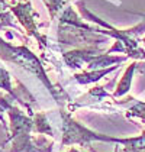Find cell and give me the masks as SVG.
Wrapping results in <instances>:
<instances>
[{
    "label": "cell",
    "instance_id": "cell-1",
    "mask_svg": "<svg viewBox=\"0 0 145 152\" xmlns=\"http://www.w3.org/2000/svg\"><path fill=\"white\" fill-rule=\"evenodd\" d=\"M6 113L10 119V135L6 138L3 145L12 142L9 152H52L54 142L47 140L44 136H31V132H34L32 116H26L19 107L12 103L9 104Z\"/></svg>",
    "mask_w": 145,
    "mask_h": 152
},
{
    "label": "cell",
    "instance_id": "cell-2",
    "mask_svg": "<svg viewBox=\"0 0 145 152\" xmlns=\"http://www.w3.org/2000/svg\"><path fill=\"white\" fill-rule=\"evenodd\" d=\"M57 119H58V125H54V132H55V136H57V132H60L62 146L80 145L81 148L92 149L93 142H109V143H118V145L121 142V138L102 135L83 126L64 110L57 112Z\"/></svg>",
    "mask_w": 145,
    "mask_h": 152
},
{
    "label": "cell",
    "instance_id": "cell-3",
    "mask_svg": "<svg viewBox=\"0 0 145 152\" xmlns=\"http://www.w3.org/2000/svg\"><path fill=\"white\" fill-rule=\"evenodd\" d=\"M0 59H3L6 62H12L15 65H19L25 71L35 75L36 78H39L42 81V84L48 88V91L54 96V99L57 102H60L58 91L52 86V83L49 81L48 75L44 70L42 62L26 47H15V45H10L9 42H6L4 39L0 38Z\"/></svg>",
    "mask_w": 145,
    "mask_h": 152
},
{
    "label": "cell",
    "instance_id": "cell-4",
    "mask_svg": "<svg viewBox=\"0 0 145 152\" xmlns=\"http://www.w3.org/2000/svg\"><path fill=\"white\" fill-rule=\"evenodd\" d=\"M62 58L70 68H87L86 71H93L108 68L109 65L121 64L126 61L128 57H115L108 52H102L97 47H90L77 48L74 51L65 52Z\"/></svg>",
    "mask_w": 145,
    "mask_h": 152
},
{
    "label": "cell",
    "instance_id": "cell-5",
    "mask_svg": "<svg viewBox=\"0 0 145 152\" xmlns=\"http://www.w3.org/2000/svg\"><path fill=\"white\" fill-rule=\"evenodd\" d=\"M10 10L16 15V18L19 19L21 23L23 25V28L28 31V34L35 36L36 39L39 41L42 48L45 47L47 45V39L38 32V28H36L35 23L36 13L34 12V9L31 6V1H28V0H12Z\"/></svg>",
    "mask_w": 145,
    "mask_h": 152
},
{
    "label": "cell",
    "instance_id": "cell-6",
    "mask_svg": "<svg viewBox=\"0 0 145 152\" xmlns=\"http://www.w3.org/2000/svg\"><path fill=\"white\" fill-rule=\"evenodd\" d=\"M119 65H112L108 68H103V70H93V71H84V72H80V74H75L74 75V80L80 84H90V83H96L100 78H103L105 75L110 74L112 71H115Z\"/></svg>",
    "mask_w": 145,
    "mask_h": 152
},
{
    "label": "cell",
    "instance_id": "cell-7",
    "mask_svg": "<svg viewBox=\"0 0 145 152\" xmlns=\"http://www.w3.org/2000/svg\"><path fill=\"white\" fill-rule=\"evenodd\" d=\"M119 145H122V149L115 152H145V130L139 136L122 138Z\"/></svg>",
    "mask_w": 145,
    "mask_h": 152
},
{
    "label": "cell",
    "instance_id": "cell-8",
    "mask_svg": "<svg viewBox=\"0 0 145 152\" xmlns=\"http://www.w3.org/2000/svg\"><path fill=\"white\" fill-rule=\"evenodd\" d=\"M0 88H1V90H4L9 96H12L15 100H19V103H21L22 106H25L23 99L21 97V94L18 93V90H15V88H13L12 77H10L9 71H6L4 68H1V67H0Z\"/></svg>",
    "mask_w": 145,
    "mask_h": 152
},
{
    "label": "cell",
    "instance_id": "cell-9",
    "mask_svg": "<svg viewBox=\"0 0 145 152\" xmlns=\"http://www.w3.org/2000/svg\"><path fill=\"white\" fill-rule=\"evenodd\" d=\"M136 62H132L131 65H129V68L125 71V74H123V77H122V80L119 81L118 84V87H116V90H115V93H113V97H121L123 94H126L129 91V88H131V83H132V75H133V71L136 68Z\"/></svg>",
    "mask_w": 145,
    "mask_h": 152
},
{
    "label": "cell",
    "instance_id": "cell-10",
    "mask_svg": "<svg viewBox=\"0 0 145 152\" xmlns=\"http://www.w3.org/2000/svg\"><path fill=\"white\" fill-rule=\"evenodd\" d=\"M126 116L129 117H136L139 120L145 122V103L144 102H135L126 112Z\"/></svg>",
    "mask_w": 145,
    "mask_h": 152
},
{
    "label": "cell",
    "instance_id": "cell-11",
    "mask_svg": "<svg viewBox=\"0 0 145 152\" xmlns=\"http://www.w3.org/2000/svg\"><path fill=\"white\" fill-rule=\"evenodd\" d=\"M1 26H13L16 28V25L13 23L12 16L7 12V3L4 0H0V28Z\"/></svg>",
    "mask_w": 145,
    "mask_h": 152
},
{
    "label": "cell",
    "instance_id": "cell-12",
    "mask_svg": "<svg viewBox=\"0 0 145 152\" xmlns=\"http://www.w3.org/2000/svg\"><path fill=\"white\" fill-rule=\"evenodd\" d=\"M12 100H15L12 96H0V122H1L4 126H6V123H4L3 115L6 113V110H7L9 104L12 103Z\"/></svg>",
    "mask_w": 145,
    "mask_h": 152
},
{
    "label": "cell",
    "instance_id": "cell-13",
    "mask_svg": "<svg viewBox=\"0 0 145 152\" xmlns=\"http://www.w3.org/2000/svg\"><path fill=\"white\" fill-rule=\"evenodd\" d=\"M68 152H81V151H78V149H75V148H71Z\"/></svg>",
    "mask_w": 145,
    "mask_h": 152
}]
</instances>
